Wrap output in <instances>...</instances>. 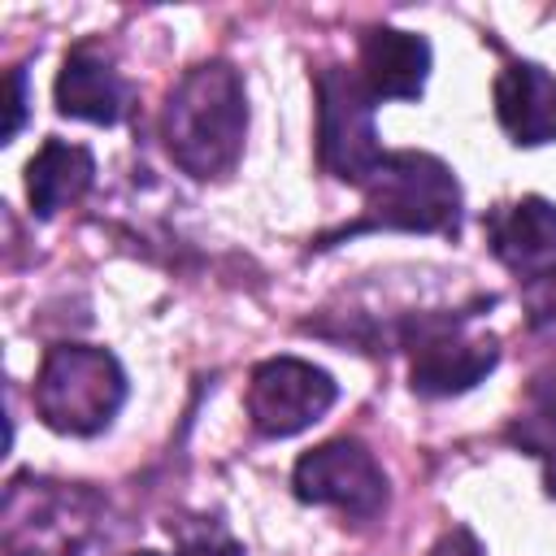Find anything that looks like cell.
<instances>
[{
	"mask_svg": "<svg viewBox=\"0 0 556 556\" xmlns=\"http://www.w3.org/2000/svg\"><path fill=\"white\" fill-rule=\"evenodd\" d=\"M356 74L374 100H417L430 78V43L400 26H369Z\"/></svg>",
	"mask_w": 556,
	"mask_h": 556,
	"instance_id": "8fae6325",
	"label": "cell"
},
{
	"mask_svg": "<svg viewBox=\"0 0 556 556\" xmlns=\"http://www.w3.org/2000/svg\"><path fill=\"white\" fill-rule=\"evenodd\" d=\"M426 556H486V552H482V543L473 539V530L452 526L447 534H439V543H434Z\"/></svg>",
	"mask_w": 556,
	"mask_h": 556,
	"instance_id": "ac0fdd59",
	"label": "cell"
},
{
	"mask_svg": "<svg viewBox=\"0 0 556 556\" xmlns=\"http://www.w3.org/2000/svg\"><path fill=\"white\" fill-rule=\"evenodd\" d=\"M495 117L513 143L539 148L556 139V78L534 61H508L495 78Z\"/></svg>",
	"mask_w": 556,
	"mask_h": 556,
	"instance_id": "7c38bea8",
	"label": "cell"
},
{
	"mask_svg": "<svg viewBox=\"0 0 556 556\" xmlns=\"http://www.w3.org/2000/svg\"><path fill=\"white\" fill-rule=\"evenodd\" d=\"M508 443L543 460L556 452V365H543L526 382V404L508 426Z\"/></svg>",
	"mask_w": 556,
	"mask_h": 556,
	"instance_id": "5bb4252c",
	"label": "cell"
},
{
	"mask_svg": "<svg viewBox=\"0 0 556 556\" xmlns=\"http://www.w3.org/2000/svg\"><path fill=\"white\" fill-rule=\"evenodd\" d=\"M96 178V156L70 139H43L26 165V200L35 217H56L65 204L83 200Z\"/></svg>",
	"mask_w": 556,
	"mask_h": 556,
	"instance_id": "4fadbf2b",
	"label": "cell"
},
{
	"mask_svg": "<svg viewBox=\"0 0 556 556\" xmlns=\"http://www.w3.org/2000/svg\"><path fill=\"white\" fill-rule=\"evenodd\" d=\"M26 104H30V91H26V70L17 65L9 74V126H4V139H13L26 122Z\"/></svg>",
	"mask_w": 556,
	"mask_h": 556,
	"instance_id": "e0dca14e",
	"label": "cell"
},
{
	"mask_svg": "<svg viewBox=\"0 0 556 556\" xmlns=\"http://www.w3.org/2000/svg\"><path fill=\"white\" fill-rule=\"evenodd\" d=\"M339 400V382L300 356H269L252 369L248 378V417L261 434L269 439H291L300 430H308L313 421H321L330 413V404Z\"/></svg>",
	"mask_w": 556,
	"mask_h": 556,
	"instance_id": "52a82bcc",
	"label": "cell"
},
{
	"mask_svg": "<svg viewBox=\"0 0 556 556\" xmlns=\"http://www.w3.org/2000/svg\"><path fill=\"white\" fill-rule=\"evenodd\" d=\"M521 304H526V321L543 334H556V269L526 282L521 291Z\"/></svg>",
	"mask_w": 556,
	"mask_h": 556,
	"instance_id": "9a60e30c",
	"label": "cell"
},
{
	"mask_svg": "<svg viewBox=\"0 0 556 556\" xmlns=\"http://www.w3.org/2000/svg\"><path fill=\"white\" fill-rule=\"evenodd\" d=\"M126 104H130V87L113 70V61L96 43H74L56 74V113L96 122V126H113V122H122Z\"/></svg>",
	"mask_w": 556,
	"mask_h": 556,
	"instance_id": "30bf717a",
	"label": "cell"
},
{
	"mask_svg": "<svg viewBox=\"0 0 556 556\" xmlns=\"http://www.w3.org/2000/svg\"><path fill=\"white\" fill-rule=\"evenodd\" d=\"M248 135V91L230 61L191 65L161 109V139L169 161L208 182L235 174Z\"/></svg>",
	"mask_w": 556,
	"mask_h": 556,
	"instance_id": "6da1fadb",
	"label": "cell"
},
{
	"mask_svg": "<svg viewBox=\"0 0 556 556\" xmlns=\"http://www.w3.org/2000/svg\"><path fill=\"white\" fill-rule=\"evenodd\" d=\"M486 243L504 269L534 282L556 269V204L543 195H521L486 213Z\"/></svg>",
	"mask_w": 556,
	"mask_h": 556,
	"instance_id": "9c48e42d",
	"label": "cell"
},
{
	"mask_svg": "<svg viewBox=\"0 0 556 556\" xmlns=\"http://www.w3.org/2000/svg\"><path fill=\"white\" fill-rule=\"evenodd\" d=\"M135 556H161V552H135Z\"/></svg>",
	"mask_w": 556,
	"mask_h": 556,
	"instance_id": "ffe728a7",
	"label": "cell"
},
{
	"mask_svg": "<svg viewBox=\"0 0 556 556\" xmlns=\"http://www.w3.org/2000/svg\"><path fill=\"white\" fill-rule=\"evenodd\" d=\"M178 556H243V547H239L230 534H222L217 526H200L195 534L182 539Z\"/></svg>",
	"mask_w": 556,
	"mask_h": 556,
	"instance_id": "2e32d148",
	"label": "cell"
},
{
	"mask_svg": "<svg viewBox=\"0 0 556 556\" xmlns=\"http://www.w3.org/2000/svg\"><path fill=\"white\" fill-rule=\"evenodd\" d=\"M317 161L330 178L365 187L369 174L382 165L387 148L378 143L374 109L378 100L361 83L356 70L343 65H321L317 78Z\"/></svg>",
	"mask_w": 556,
	"mask_h": 556,
	"instance_id": "277c9868",
	"label": "cell"
},
{
	"mask_svg": "<svg viewBox=\"0 0 556 556\" xmlns=\"http://www.w3.org/2000/svg\"><path fill=\"white\" fill-rule=\"evenodd\" d=\"M30 400L48 430L91 439L109 430L117 408L126 404V369L109 348L56 343L39 361Z\"/></svg>",
	"mask_w": 556,
	"mask_h": 556,
	"instance_id": "3957f363",
	"label": "cell"
},
{
	"mask_svg": "<svg viewBox=\"0 0 556 556\" xmlns=\"http://www.w3.org/2000/svg\"><path fill=\"white\" fill-rule=\"evenodd\" d=\"M469 317L473 313H421L404 326V348L413 356L408 387L417 395H460L500 365V339L469 330Z\"/></svg>",
	"mask_w": 556,
	"mask_h": 556,
	"instance_id": "5b68a950",
	"label": "cell"
},
{
	"mask_svg": "<svg viewBox=\"0 0 556 556\" xmlns=\"http://www.w3.org/2000/svg\"><path fill=\"white\" fill-rule=\"evenodd\" d=\"M543 482H547V495L556 500V452L547 456V469H543Z\"/></svg>",
	"mask_w": 556,
	"mask_h": 556,
	"instance_id": "d6986e66",
	"label": "cell"
},
{
	"mask_svg": "<svg viewBox=\"0 0 556 556\" xmlns=\"http://www.w3.org/2000/svg\"><path fill=\"white\" fill-rule=\"evenodd\" d=\"M96 495L17 478L4 500V552L9 556H83L91 552Z\"/></svg>",
	"mask_w": 556,
	"mask_h": 556,
	"instance_id": "8992f818",
	"label": "cell"
},
{
	"mask_svg": "<svg viewBox=\"0 0 556 556\" xmlns=\"http://www.w3.org/2000/svg\"><path fill=\"white\" fill-rule=\"evenodd\" d=\"M361 222L339 235L361 230H413V235H456L460 230V182L430 152H387L369 174Z\"/></svg>",
	"mask_w": 556,
	"mask_h": 556,
	"instance_id": "7a4b0ae2",
	"label": "cell"
},
{
	"mask_svg": "<svg viewBox=\"0 0 556 556\" xmlns=\"http://www.w3.org/2000/svg\"><path fill=\"white\" fill-rule=\"evenodd\" d=\"M291 491L304 504L339 508L356 521H369L387 508V473L361 439H330L304 452L291 469Z\"/></svg>",
	"mask_w": 556,
	"mask_h": 556,
	"instance_id": "ba28073f",
	"label": "cell"
}]
</instances>
